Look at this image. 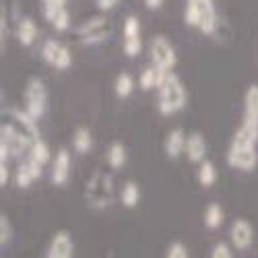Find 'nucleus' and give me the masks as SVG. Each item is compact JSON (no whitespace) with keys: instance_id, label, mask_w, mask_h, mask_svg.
<instances>
[{"instance_id":"obj_1","label":"nucleus","mask_w":258,"mask_h":258,"mask_svg":"<svg viewBox=\"0 0 258 258\" xmlns=\"http://www.w3.org/2000/svg\"><path fill=\"white\" fill-rule=\"evenodd\" d=\"M258 139L248 135L244 128L240 126L233 133L229 149H227V163L229 167L238 169V171H254L258 165Z\"/></svg>"},{"instance_id":"obj_2","label":"nucleus","mask_w":258,"mask_h":258,"mask_svg":"<svg viewBox=\"0 0 258 258\" xmlns=\"http://www.w3.org/2000/svg\"><path fill=\"white\" fill-rule=\"evenodd\" d=\"M184 23L188 27L199 29L203 35L213 37L215 29L221 23V19L217 15V7H215V0H186Z\"/></svg>"},{"instance_id":"obj_3","label":"nucleus","mask_w":258,"mask_h":258,"mask_svg":"<svg viewBox=\"0 0 258 258\" xmlns=\"http://www.w3.org/2000/svg\"><path fill=\"white\" fill-rule=\"evenodd\" d=\"M85 203L93 211H105L110 209L116 201V190L112 174L107 171H93L91 178L85 184Z\"/></svg>"},{"instance_id":"obj_4","label":"nucleus","mask_w":258,"mask_h":258,"mask_svg":"<svg viewBox=\"0 0 258 258\" xmlns=\"http://www.w3.org/2000/svg\"><path fill=\"white\" fill-rule=\"evenodd\" d=\"M188 103V91L186 85L176 73H169L163 81V85L157 89V110L161 116H174L180 110H184Z\"/></svg>"},{"instance_id":"obj_5","label":"nucleus","mask_w":258,"mask_h":258,"mask_svg":"<svg viewBox=\"0 0 258 258\" xmlns=\"http://www.w3.org/2000/svg\"><path fill=\"white\" fill-rule=\"evenodd\" d=\"M3 128L11 131L15 137H19L29 149L31 145L41 139L37 131V120H33L25 110H17V107H9L3 114Z\"/></svg>"},{"instance_id":"obj_6","label":"nucleus","mask_w":258,"mask_h":258,"mask_svg":"<svg viewBox=\"0 0 258 258\" xmlns=\"http://www.w3.org/2000/svg\"><path fill=\"white\" fill-rule=\"evenodd\" d=\"M75 37L85 48L101 46L112 37V21L105 15H95L87 21H83V23L75 29Z\"/></svg>"},{"instance_id":"obj_7","label":"nucleus","mask_w":258,"mask_h":258,"mask_svg":"<svg viewBox=\"0 0 258 258\" xmlns=\"http://www.w3.org/2000/svg\"><path fill=\"white\" fill-rule=\"evenodd\" d=\"M23 103L25 107L23 110L33 118V120H41L48 110V87L46 83L41 81L39 77H31L25 83V89H23Z\"/></svg>"},{"instance_id":"obj_8","label":"nucleus","mask_w":258,"mask_h":258,"mask_svg":"<svg viewBox=\"0 0 258 258\" xmlns=\"http://www.w3.org/2000/svg\"><path fill=\"white\" fill-rule=\"evenodd\" d=\"M149 56H151V64H155L165 73H174L178 64V52L165 35L151 37V41H149Z\"/></svg>"},{"instance_id":"obj_9","label":"nucleus","mask_w":258,"mask_h":258,"mask_svg":"<svg viewBox=\"0 0 258 258\" xmlns=\"http://www.w3.org/2000/svg\"><path fill=\"white\" fill-rule=\"evenodd\" d=\"M39 54L48 67H52L56 71H69L73 67V52L64 46L60 39H54V37L46 39Z\"/></svg>"},{"instance_id":"obj_10","label":"nucleus","mask_w":258,"mask_h":258,"mask_svg":"<svg viewBox=\"0 0 258 258\" xmlns=\"http://www.w3.org/2000/svg\"><path fill=\"white\" fill-rule=\"evenodd\" d=\"M122 48L128 58H137L143 52V33L141 21L135 15H128L122 23Z\"/></svg>"},{"instance_id":"obj_11","label":"nucleus","mask_w":258,"mask_h":258,"mask_svg":"<svg viewBox=\"0 0 258 258\" xmlns=\"http://www.w3.org/2000/svg\"><path fill=\"white\" fill-rule=\"evenodd\" d=\"M240 126L248 135L258 139V85H250L244 93V114Z\"/></svg>"},{"instance_id":"obj_12","label":"nucleus","mask_w":258,"mask_h":258,"mask_svg":"<svg viewBox=\"0 0 258 258\" xmlns=\"http://www.w3.org/2000/svg\"><path fill=\"white\" fill-rule=\"evenodd\" d=\"M229 242L235 250H248L254 244V227L248 219L238 217L229 225Z\"/></svg>"},{"instance_id":"obj_13","label":"nucleus","mask_w":258,"mask_h":258,"mask_svg":"<svg viewBox=\"0 0 258 258\" xmlns=\"http://www.w3.org/2000/svg\"><path fill=\"white\" fill-rule=\"evenodd\" d=\"M71 167H73V159H71V151L69 149H58L52 159V169H50V180L54 186H67L71 180Z\"/></svg>"},{"instance_id":"obj_14","label":"nucleus","mask_w":258,"mask_h":258,"mask_svg":"<svg viewBox=\"0 0 258 258\" xmlns=\"http://www.w3.org/2000/svg\"><path fill=\"white\" fill-rule=\"evenodd\" d=\"M46 258H75V242L69 231H56L50 240Z\"/></svg>"},{"instance_id":"obj_15","label":"nucleus","mask_w":258,"mask_h":258,"mask_svg":"<svg viewBox=\"0 0 258 258\" xmlns=\"http://www.w3.org/2000/svg\"><path fill=\"white\" fill-rule=\"evenodd\" d=\"M41 176H44V165H39V163L27 159L23 163H19V167L15 171V186L21 188V190H25L31 184H35Z\"/></svg>"},{"instance_id":"obj_16","label":"nucleus","mask_w":258,"mask_h":258,"mask_svg":"<svg viewBox=\"0 0 258 258\" xmlns=\"http://www.w3.org/2000/svg\"><path fill=\"white\" fill-rule=\"evenodd\" d=\"M186 141H188V135L182 131V128H171V131L165 135V139H163V151H165V155L169 159H178L180 155H184Z\"/></svg>"},{"instance_id":"obj_17","label":"nucleus","mask_w":258,"mask_h":258,"mask_svg":"<svg viewBox=\"0 0 258 258\" xmlns=\"http://www.w3.org/2000/svg\"><path fill=\"white\" fill-rule=\"evenodd\" d=\"M207 139L201 135V133H190L188 135V141H186V151H184V155H186V159L190 161V163H203L205 159H207Z\"/></svg>"},{"instance_id":"obj_18","label":"nucleus","mask_w":258,"mask_h":258,"mask_svg":"<svg viewBox=\"0 0 258 258\" xmlns=\"http://www.w3.org/2000/svg\"><path fill=\"white\" fill-rule=\"evenodd\" d=\"M41 13H44V19L58 33L71 29V13L67 7H41Z\"/></svg>"},{"instance_id":"obj_19","label":"nucleus","mask_w":258,"mask_h":258,"mask_svg":"<svg viewBox=\"0 0 258 258\" xmlns=\"http://www.w3.org/2000/svg\"><path fill=\"white\" fill-rule=\"evenodd\" d=\"M167 75H169V73H165V71H161L159 67H155V64H151V67H147V69L141 71V75H139V87H141L143 91L159 89Z\"/></svg>"},{"instance_id":"obj_20","label":"nucleus","mask_w":258,"mask_h":258,"mask_svg":"<svg viewBox=\"0 0 258 258\" xmlns=\"http://www.w3.org/2000/svg\"><path fill=\"white\" fill-rule=\"evenodd\" d=\"M37 25H35V21L29 19V17H23L17 23V39H19V44L21 46H25V48H31L35 44V39H37Z\"/></svg>"},{"instance_id":"obj_21","label":"nucleus","mask_w":258,"mask_h":258,"mask_svg":"<svg viewBox=\"0 0 258 258\" xmlns=\"http://www.w3.org/2000/svg\"><path fill=\"white\" fill-rule=\"evenodd\" d=\"M105 161L107 165H110L114 171L122 169L128 161V151H126V145L122 141H114L110 143V147H107V151H105Z\"/></svg>"},{"instance_id":"obj_22","label":"nucleus","mask_w":258,"mask_h":258,"mask_svg":"<svg viewBox=\"0 0 258 258\" xmlns=\"http://www.w3.org/2000/svg\"><path fill=\"white\" fill-rule=\"evenodd\" d=\"M71 143H73V149L79 155H87V153L93 151V135H91V131L87 126H79L75 131V135H73V139H71Z\"/></svg>"},{"instance_id":"obj_23","label":"nucleus","mask_w":258,"mask_h":258,"mask_svg":"<svg viewBox=\"0 0 258 258\" xmlns=\"http://www.w3.org/2000/svg\"><path fill=\"white\" fill-rule=\"evenodd\" d=\"M203 221H205V227L207 229H219L225 221V211L219 203H209L205 207V213H203Z\"/></svg>"},{"instance_id":"obj_24","label":"nucleus","mask_w":258,"mask_h":258,"mask_svg":"<svg viewBox=\"0 0 258 258\" xmlns=\"http://www.w3.org/2000/svg\"><path fill=\"white\" fill-rule=\"evenodd\" d=\"M122 207L126 209H135L139 203H141V186L137 182H126L122 188H120V195H118Z\"/></svg>"},{"instance_id":"obj_25","label":"nucleus","mask_w":258,"mask_h":258,"mask_svg":"<svg viewBox=\"0 0 258 258\" xmlns=\"http://www.w3.org/2000/svg\"><path fill=\"white\" fill-rule=\"evenodd\" d=\"M29 159L35 161V163H39V165H44V167H46V163H48L50 159H54L50 147H48V143H46L44 139H37V141L31 145V149H29Z\"/></svg>"},{"instance_id":"obj_26","label":"nucleus","mask_w":258,"mask_h":258,"mask_svg":"<svg viewBox=\"0 0 258 258\" xmlns=\"http://www.w3.org/2000/svg\"><path fill=\"white\" fill-rule=\"evenodd\" d=\"M135 91V79L131 73H120L114 81V93L120 97V99H126L131 97Z\"/></svg>"},{"instance_id":"obj_27","label":"nucleus","mask_w":258,"mask_h":258,"mask_svg":"<svg viewBox=\"0 0 258 258\" xmlns=\"http://www.w3.org/2000/svg\"><path fill=\"white\" fill-rule=\"evenodd\" d=\"M215 182H217V167H215L213 161L205 159L199 165V184L203 188H211V186H215Z\"/></svg>"},{"instance_id":"obj_28","label":"nucleus","mask_w":258,"mask_h":258,"mask_svg":"<svg viewBox=\"0 0 258 258\" xmlns=\"http://www.w3.org/2000/svg\"><path fill=\"white\" fill-rule=\"evenodd\" d=\"M13 235H15V227H13V223H11V219L7 217V215H3V217H0V244L9 246Z\"/></svg>"},{"instance_id":"obj_29","label":"nucleus","mask_w":258,"mask_h":258,"mask_svg":"<svg viewBox=\"0 0 258 258\" xmlns=\"http://www.w3.org/2000/svg\"><path fill=\"white\" fill-rule=\"evenodd\" d=\"M165 258H190V252L182 242H171L165 250Z\"/></svg>"},{"instance_id":"obj_30","label":"nucleus","mask_w":258,"mask_h":258,"mask_svg":"<svg viewBox=\"0 0 258 258\" xmlns=\"http://www.w3.org/2000/svg\"><path fill=\"white\" fill-rule=\"evenodd\" d=\"M211 258H233V250L227 242H217L211 250Z\"/></svg>"},{"instance_id":"obj_31","label":"nucleus","mask_w":258,"mask_h":258,"mask_svg":"<svg viewBox=\"0 0 258 258\" xmlns=\"http://www.w3.org/2000/svg\"><path fill=\"white\" fill-rule=\"evenodd\" d=\"M122 3V0H95V5L101 13H107V11H114L118 5Z\"/></svg>"},{"instance_id":"obj_32","label":"nucleus","mask_w":258,"mask_h":258,"mask_svg":"<svg viewBox=\"0 0 258 258\" xmlns=\"http://www.w3.org/2000/svg\"><path fill=\"white\" fill-rule=\"evenodd\" d=\"M11 180V167L9 161H0V186H7Z\"/></svg>"},{"instance_id":"obj_33","label":"nucleus","mask_w":258,"mask_h":258,"mask_svg":"<svg viewBox=\"0 0 258 258\" xmlns=\"http://www.w3.org/2000/svg\"><path fill=\"white\" fill-rule=\"evenodd\" d=\"M163 3H165V0H143L145 9H149V11H159L163 7Z\"/></svg>"},{"instance_id":"obj_34","label":"nucleus","mask_w":258,"mask_h":258,"mask_svg":"<svg viewBox=\"0 0 258 258\" xmlns=\"http://www.w3.org/2000/svg\"><path fill=\"white\" fill-rule=\"evenodd\" d=\"M69 0H41V7H67Z\"/></svg>"}]
</instances>
